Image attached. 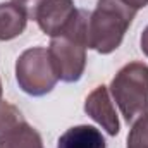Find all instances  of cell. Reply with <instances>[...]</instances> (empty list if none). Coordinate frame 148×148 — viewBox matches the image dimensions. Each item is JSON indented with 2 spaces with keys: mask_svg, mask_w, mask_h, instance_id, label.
<instances>
[{
  "mask_svg": "<svg viewBox=\"0 0 148 148\" xmlns=\"http://www.w3.org/2000/svg\"><path fill=\"white\" fill-rule=\"evenodd\" d=\"M124 3H127L131 9H134V10H140V9H143V7H147L148 5V0H122Z\"/></svg>",
  "mask_w": 148,
  "mask_h": 148,
  "instance_id": "13",
  "label": "cell"
},
{
  "mask_svg": "<svg viewBox=\"0 0 148 148\" xmlns=\"http://www.w3.org/2000/svg\"><path fill=\"white\" fill-rule=\"evenodd\" d=\"M24 122L26 121L17 107L2 100L0 102V143L9 134H12L17 127H21Z\"/></svg>",
  "mask_w": 148,
  "mask_h": 148,
  "instance_id": "10",
  "label": "cell"
},
{
  "mask_svg": "<svg viewBox=\"0 0 148 148\" xmlns=\"http://www.w3.org/2000/svg\"><path fill=\"white\" fill-rule=\"evenodd\" d=\"M88 17L90 12L77 10V16L71 26L62 35L52 38L47 48L53 73L64 83H74L84 73L88 48Z\"/></svg>",
  "mask_w": 148,
  "mask_h": 148,
  "instance_id": "1",
  "label": "cell"
},
{
  "mask_svg": "<svg viewBox=\"0 0 148 148\" xmlns=\"http://www.w3.org/2000/svg\"><path fill=\"white\" fill-rule=\"evenodd\" d=\"M0 148H45L41 136L33 126L24 122L21 127H17L12 134H9L2 143Z\"/></svg>",
  "mask_w": 148,
  "mask_h": 148,
  "instance_id": "9",
  "label": "cell"
},
{
  "mask_svg": "<svg viewBox=\"0 0 148 148\" xmlns=\"http://www.w3.org/2000/svg\"><path fill=\"white\" fill-rule=\"evenodd\" d=\"M28 17L12 3H0V41L19 36L26 29Z\"/></svg>",
  "mask_w": 148,
  "mask_h": 148,
  "instance_id": "8",
  "label": "cell"
},
{
  "mask_svg": "<svg viewBox=\"0 0 148 148\" xmlns=\"http://www.w3.org/2000/svg\"><path fill=\"white\" fill-rule=\"evenodd\" d=\"M127 148H148V114L133 122L127 134Z\"/></svg>",
  "mask_w": 148,
  "mask_h": 148,
  "instance_id": "11",
  "label": "cell"
},
{
  "mask_svg": "<svg viewBox=\"0 0 148 148\" xmlns=\"http://www.w3.org/2000/svg\"><path fill=\"white\" fill-rule=\"evenodd\" d=\"M136 10L122 0H98L88 17V48L107 55L117 50L129 29Z\"/></svg>",
  "mask_w": 148,
  "mask_h": 148,
  "instance_id": "2",
  "label": "cell"
},
{
  "mask_svg": "<svg viewBox=\"0 0 148 148\" xmlns=\"http://www.w3.org/2000/svg\"><path fill=\"white\" fill-rule=\"evenodd\" d=\"M57 148H107V143L97 127L74 126L59 138Z\"/></svg>",
  "mask_w": 148,
  "mask_h": 148,
  "instance_id": "7",
  "label": "cell"
},
{
  "mask_svg": "<svg viewBox=\"0 0 148 148\" xmlns=\"http://www.w3.org/2000/svg\"><path fill=\"white\" fill-rule=\"evenodd\" d=\"M0 102H2V81H0Z\"/></svg>",
  "mask_w": 148,
  "mask_h": 148,
  "instance_id": "15",
  "label": "cell"
},
{
  "mask_svg": "<svg viewBox=\"0 0 148 148\" xmlns=\"http://www.w3.org/2000/svg\"><path fill=\"white\" fill-rule=\"evenodd\" d=\"M84 112L100 124L110 136L119 134L121 122L117 117V112L114 109V102L110 100L109 88L107 86H97L84 100Z\"/></svg>",
  "mask_w": 148,
  "mask_h": 148,
  "instance_id": "6",
  "label": "cell"
},
{
  "mask_svg": "<svg viewBox=\"0 0 148 148\" xmlns=\"http://www.w3.org/2000/svg\"><path fill=\"white\" fill-rule=\"evenodd\" d=\"M110 93L127 124L148 114V66L134 60L121 67L110 83Z\"/></svg>",
  "mask_w": 148,
  "mask_h": 148,
  "instance_id": "3",
  "label": "cell"
},
{
  "mask_svg": "<svg viewBox=\"0 0 148 148\" xmlns=\"http://www.w3.org/2000/svg\"><path fill=\"white\" fill-rule=\"evenodd\" d=\"M140 45H141V50H143V53L148 57V26L145 28L143 35H141V38H140Z\"/></svg>",
  "mask_w": 148,
  "mask_h": 148,
  "instance_id": "14",
  "label": "cell"
},
{
  "mask_svg": "<svg viewBox=\"0 0 148 148\" xmlns=\"http://www.w3.org/2000/svg\"><path fill=\"white\" fill-rule=\"evenodd\" d=\"M28 19H35L36 10L40 9V5L43 3V0H10Z\"/></svg>",
  "mask_w": 148,
  "mask_h": 148,
  "instance_id": "12",
  "label": "cell"
},
{
  "mask_svg": "<svg viewBox=\"0 0 148 148\" xmlns=\"http://www.w3.org/2000/svg\"><path fill=\"white\" fill-rule=\"evenodd\" d=\"M77 10L79 9L74 7L73 0H43L36 10L35 21L45 35L55 38L71 26L77 16Z\"/></svg>",
  "mask_w": 148,
  "mask_h": 148,
  "instance_id": "5",
  "label": "cell"
},
{
  "mask_svg": "<svg viewBox=\"0 0 148 148\" xmlns=\"http://www.w3.org/2000/svg\"><path fill=\"white\" fill-rule=\"evenodd\" d=\"M16 79L19 88L31 97L50 93L59 77L53 73L47 48L33 47L24 50L16 62Z\"/></svg>",
  "mask_w": 148,
  "mask_h": 148,
  "instance_id": "4",
  "label": "cell"
}]
</instances>
